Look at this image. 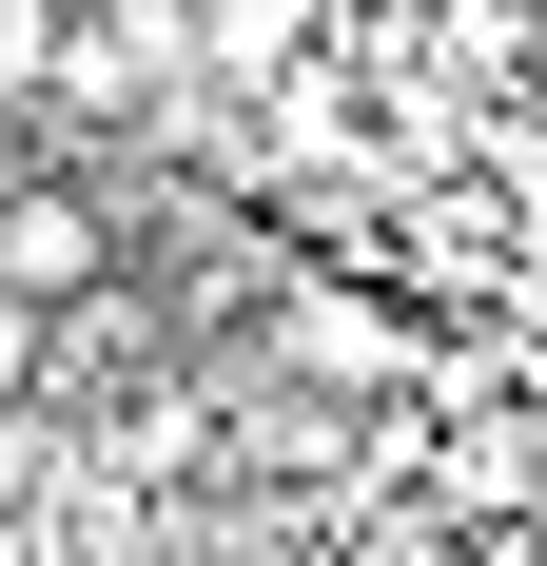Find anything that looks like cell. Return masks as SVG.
Instances as JSON below:
<instances>
[{"label": "cell", "instance_id": "1", "mask_svg": "<svg viewBox=\"0 0 547 566\" xmlns=\"http://www.w3.org/2000/svg\"><path fill=\"white\" fill-rule=\"evenodd\" d=\"M99 274H117V216H99V196H59V176L0 196V293H20V313H79Z\"/></svg>", "mask_w": 547, "mask_h": 566}, {"label": "cell", "instance_id": "2", "mask_svg": "<svg viewBox=\"0 0 547 566\" xmlns=\"http://www.w3.org/2000/svg\"><path fill=\"white\" fill-rule=\"evenodd\" d=\"M293 371H313V391H391V313L313 293V313H293Z\"/></svg>", "mask_w": 547, "mask_h": 566}, {"label": "cell", "instance_id": "3", "mask_svg": "<svg viewBox=\"0 0 547 566\" xmlns=\"http://www.w3.org/2000/svg\"><path fill=\"white\" fill-rule=\"evenodd\" d=\"M20 352H40V313H20V293H0V391H20Z\"/></svg>", "mask_w": 547, "mask_h": 566}]
</instances>
